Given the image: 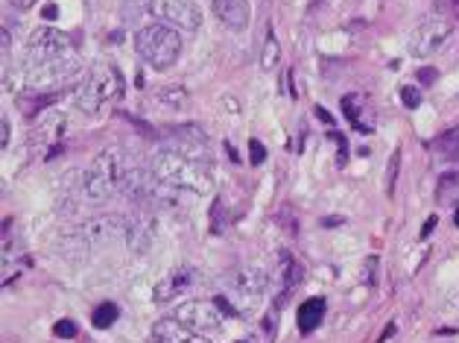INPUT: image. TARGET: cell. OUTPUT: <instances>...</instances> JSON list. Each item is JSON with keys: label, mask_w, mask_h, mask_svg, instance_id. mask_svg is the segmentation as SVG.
<instances>
[{"label": "cell", "mask_w": 459, "mask_h": 343, "mask_svg": "<svg viewBox=\"0 0 459 343\" xmlns=\"http://www.w3.org/2000/svg\"><path fill=\"white\" fill-rule=\"evenodd\" d=\"M150 173L152 180L164 185L173 194H187V197H205L214 188V180L205 168V162H196L190 156H182L170 147L159 150L150 159Z\"/></svg>", "instance_id": "6da1fadb"}, {"label": "cell", "mask_w": 459, "mask_h": 343, "mask_svg": "<svg viewBox=\"0 0 459 343\" xmlns=\"http://www.w3.org/2000/svg\"><path fill=\"white\" fill-rule=\"evenodd\" d=\"M141 168L132 164L129 156H123V150L117 147H108L103 150L100 156L91 162V168L85 171L82 176V191L88 200H111V197L117 194H126V188L132 182V176H135Z\"/></svg>", "instance_id": "7a4b0ae2"}, {"label": "cell", "mask_w": 459, "mask_h": 343, "mask_svg": "<svg viewBox=\"0 0 459 343\" xmlns=\"http://www.w3.org/2000/svg\"><path fill=\"white\" fill-rule=\"evenodd\" d=\"M135 50L152 71H167L182 57V32L161 21L143 24L135 32Z\"/></svg>", "instance_id": "3957f363"}, {"label": "cell", "mask_w": 459, "mask_h": 343, "mask_svg": "<svg viewBox=\"0 0 459 343\" xmlns=\"http://www.w3.org/2000/svg\"><path fill=\"white\" fill-rule=\"evenodd\" d=\"M123 94V76L115 65H97V68L82 76L74 88V103L82 109L85 115H100L103 106L117 101Z\"/></svg>", "instance_id": "277c9868"}, {"label": "cell", "mask_w": 459, "mask_h": 343, "mask_svg": "<svg viewBox=\"0 0 459 343\" xmlns=\"http://www.w3.org/2000/svg\"><path fill=\"white\" fill-rule=\"evenodd\" d=\"M71 48L74 44L68 39V32L39 27V30H32L27 39V65H44L53 59H65V57H71Z\"/></svg>", "instance_id": "5b68a950"}, {"label": "cell", "mask_w": 459, "mask_h": 343, "mask_svg": "<svg viewBox=\"0 0 459 343\" xmlns=\"http://www.w3.org/2000/svg\"><path fill=\"white\" fill-rule=\"evenodd\" d=\"M150 15L182 32H196L203 27V13L194 0H150Z\"/></svg>", "instance_id": "8992f818"}, {"label": "cell", "mask_w": 459, "mask_h": 343, "mask_svg": "<svg viewBox=\"0 0 459 343\" xmlns=\"http://www.w3.org/2000/svg\"><path fill=\"white\" fill-rule=\"evenodd\" d=\"M451 21H445V18H424L421 24L412 30V36H410V53L412 57H433L436 50L442 48V44L451 39Z\"/></svg>", "instance_id": "52a82bcc"}, {"label": "cell", "mask_w": 459, "mask_h": 343, "mask_svg": "<svg viewBox=\"0 0 459 343\" xmlns=\"http://www.w3.org/2000/svg\"><path fill=\"white\" fill-rule=\"evenodd\" d=\"M229 287L234 296H240L246 308H252L264 300L266 287H270V273H264L261 268H238L229 276Z\"/></svg>", "instance_id": "ba28073f"}, {"label": "cell", "mask_w": 459, "mask_h": 343, "mask_svg": "<svg viewBox=\"0 0 459 343\" xmlns=\"http://www.w3.org/2000/svg\"><path fill=\"white\" fill-rule=\"evenodd\" d=\"M222 308L217 305V300L211 303V300H187V303H182L173 312V317L176 320H182L185 326H190V329H217L220 323H222Z\"/></svg>", "instance_id": "9c48e42d"}, {"label": "cell", "mask_w": 459, "mask_h": 343, "mask_svg": "<svg viewBox=\"0 0 459 343\" xmlns=\"http://www.w3.org/2000/svg\"><path fill=\"white\" fill-rule=\"evenodd\" d=\"M170 136H173V147L170 150L182 153V156L196 159V162H208L211 159V141H208V136L196 124L173 127Z\"/></svg>", "instance_id": "30bf717a"}, {"label": "cell", "mask_w": 459, "mask_h": 343, "mask_svg": "<svg viewBox=\"0 0 459 343\" xmlns=\"http://www.w3.org/2000/svg\"><path fill=\"white\" fill-rule=\"evenodd\" d=\"M76 74V59L65 57V59H53L44 65H27V76L32 85H59L62 80H71Z\"/></svg>", "instance_id": "8fae6325"}, {"label": "cell", "mask_w": 459, "mask_h": 343, "mask_svg": "<svg viewBox=\"0 0 459 343\" xmlns=\"http://www.w3.org/2000/svg\"><path fill=\"white\" fill-rule=\"evenodd\" d=\"M194 282H196V270L190 268V264H182V268H176L173 273H167L164 279L155 285L152 300L155 303H170L173 296L190 291V287H194Z\"/></svg>", "instance_id": "7c38bea8"}, {"label": "cell", "mask_w": 459, "mask_h": 343, "mask_svg": "<svg viewBox=\"0 0 459 343\" xmlns=\"http://www.w3.org/2000/svg\"><path fill=\"white\" fill-rule=\"evenodd\" d=\"M152 338L155 343H211L208 338L199 335V329H190L176 317L159 320V323L152 326Z\"/></svg>", "instance_id": "4fadbf2b"}, {"label": "cell", "mask_w": 459, "mask_h": 343, "mask_svg": "<svg viewBox=\"0 0 459 343\" xmlns=\"http://www.w3.org/2000/svg\"><path fill=\"white\" fill-rule=\"evenodd\" d=\"M214 15L234 32H243L249 27L252 13H249V0H211Z\"/></svg>", "instance_id": "5bb4252c"}, {"label": "cell", "mask_w": 459, "mask_h": 343, "mask_svg": "<svg viewBox=\"0 0 459 343\" xmlns=\"http://www.w3.org/2000/svg\"><path fill=\"white\" fill-rule=\"evenodd\" d=\"M123 241H126L135 252L150 250L152 241H155L152 217H126V238H123Z\"/></svg>", "instance_id": "9a60e30c"}, {"label": "cell", "mask_w": 459, "mask_h": 343, "mask_svg": "<svg viewBox=\"0 0 459 343\" xmlns=\"http://www.w3.org/2000/svg\"><path fill=\"white\" fill-rule=\"evenodd\" d=\"M65 115L59 112V109H50L48 115H41L39 120H36V127H32V138H36V144H53L62 138V132H65Z\"/></svg>", "instance_id": "2e32d148"}, {"label": "cell", "mask_w": 459, "mask_h": 343, "mask_svg": "<svg viewBox=\"0 0 459 343\" xmlns=\"http://www.w3.org/2000/svg\"><path fill=\"white\" fill-rule=\"evenodd\" d=\"M155 103L167 112H187L190 109V92L185 85H164L155 92Z\"/></svg>", "instance_id": "e0dca14e"}, {"label": "cell", "mask_w": 459, "mask_h": 343, "mask_svg": "<svg viewBox=\"0 0 459 343\" xmlns=\"http://www.w3.org/2000/svg\"><path fill=\"white\" fill-rule=\"evenodd\" d=\"M322 314H325V300H319V296H316V300H307L305 305H301L299 314H296L301 335H310V331L322 323Z\"/></svg>", "instance_id": "ac0fdd59"}, {"label": "cell", "mask_w": 459, "mask_h": 343, "mask_svg": "<svg viewBox=\"0 0 459 343\" xmlns=\"http://www.w3.org/2000/svg\"><path fill=\"white\" fill-rule=\"evenodd\" d=\"M433 150H436V156L445 162H459V127L442 132V136L436 138Z\"/></svg>", "instance_id": "d6986e66"}, {"label": "cell", "mask_w": 459, "mask_h": 343, "mask_svg": "<svg viewBox=\"0 0 459 343\" xmlns=\"http://www.w3.org/2000/svg\"><path fill=\"white\" fill-rule=\"evenodd\" d=\"M342 112H345V118H349V124L357 129V132H372L375 127L368 124V120L363 118V101L357 94H349L342 101Z\"/></svg>", "instance_id": "ffe728a7"}, {"label": "cell", "mask_w": 459, "mask_h": 343, "mask_svg": "<svg viewBox=\"0 0 459 343\" xmlns=\"http://www.w3.org/2000/svg\"><path fill=\"white\" fill-rule=\"evenodd\" d=\"M278 270H281V291L284 294L293 291V287L301 282V276H305V268H301V264L290 256V252H281V268H278Z\"/></svg>", "instance_id": "44dd1931"}, {"label": "cell", "mask_w": 459, "mask_h": 343, "mask_svg": "<svg viewBox=\"0 0 459 343\" xmlns=\"http://www.w3.org/2000/svg\"><path fill=\"white\" fill-rule=\"evenodd\" d=\"M436 200H439V203H454V200H459V171L442 173L439 185H436Z\"/></svg>", "instance_id": "7402d4cb"}, {"label": "cell", "mask_w": 459, "mask_h": 343, "mask_svg": "<svg viewBox=\"0 0 459 343\" xmlns=\"http://www.w3.org/2000/svg\"><path fill=\"white\" fill-rule=\"evenodd\" d=\"M278 59H281V44H278V39H275V32H273V30H266L264 48H261V68H264V71H275Z\"/></svg>", "instance_id": "603a6c76"}, {"label": "cell", "mask_w": 459, "mask_h": 343, "mask_svg": "<svg viewBox=\"0 0 459 343\" xmlns=\"http://www.w3.org/2000/svg\"><path fill=\"white\" fill-rule=\"evenodd\" d=\"M91 320H94V326H97V329H108V326L117 320V305H115V303H103V305H100L97 312H94Z\"/></svg>", "instance_id": "cb8c5ba5"}, {"label": "cell", "mask_w": 459, "mask_h": 343, "mask_svg": "<svg viewBox=\"0 0 459 343\" xmlns=\"http://www.w3.org/2000/svg\"><path fill=\"white\" fill-rule=\"evenodd\" d=\"M398 168H401V150H395L389 156V168H386V194H395V180H398Z\"/></svg>", "instance_id": "d4e9b609"}, {"label": "cell", "mask_w": 459, "mask_h": 343, "mask_svg": "<svg viewBox=\"0 0 459 343\" xmlns=\"http://www.w3.org/2000/svg\"><path fill=\"white\" fill-rule=\"evenodd\" d=\"M401 101H404L407 109H419L421 106V92L416 85H404V88H401Z\"/></svg>", "instance_id": "484cf974"}, {"label": "cell", "mask_w": 459, "mask_h": 343, "mask_svg": "<svg viewBox=\"0 0 459 343\" xmlns=\"http://www.w3.org/2000/svg\"><path fill=\"white\" fill-rule=\"evenodd\" d=\"M53 335L62 340H71V338H76V323L74 320H59V323L53 326Z\"/></svg>", "instance_id": "4316f807"}, {"label": "cell", "mask_w": 459, "mask_h": 343, "mask_svg": "<svg viewBox=\"0 0 459 343\" xmlns=\"http://www.w3.org/2000/svg\"><path fill=\"white\" fill-rule=\"evenodd\" d=\"M363 285H368V287H375V285H377V256H368V259H366Z\"/></svg>", "instance_id": "83f0119b"}, {"label": "cell", "mask_w": 459, "mask_h": 343, "mask_svg": "<svg viewBox=\"0 0 459 343\" xmlns=\"http://www.w3.org/2000/svg\"><path fill=\"white\" fill-rule=\"evenodd\" d=\"M249 159H252V164H255V168H257V164H264V159H266V150H264V144L261 141H257V138H252L249 141Z\"/></svg>", "instance_id": "f1b7e54d"}, {"label": "cell", "mask_w": 459, "mask_h": 343, "mask_svg": "<svg viewBox=\"0 0 459 343\" xmlns=\"http://www.w3.org/2000/svg\"><path fill=\"white\" fill-rule=\"evenodd\" d=\"M9 136H13V129H9V120L4 118V120H0V147H9Z\"/></svg>", "instance_id": "f546056e"}, {"label": "cell", "mask_w": 459, "mask_h": 343, "mask_svg": "<svg viewBox=\"0 0 459 343\" xmlns=\"http://www.w3.org/2000/svg\"><path fill=\"white\" fill-rule=\"evenodd\" d=\"M436 76H439V71H436V68H421V71H419V80H421L424 85L436 83Z\"/></svg>", "instance_id": "4dcf8cb0"}, {"label": "cell", "mask_w": 459, "mask_h": 343, "mask_svg": "<svg viewBox=\"0 0 459 343\" xmlns=\"http://www.w3.org/2000/svg\"><path fill=\"white\" fill-rule=\"evenodd\" d=\"M36 4H39V0H9V6L18 9V13H27V9H32Z\"/></svg>", "instance_id": "1f68e13d"}, {"label": "cell", "mask_w": 459, "mask_h": 343, "mask_svg": "<svg viewBox=\"0 0 459 343\" xmlns=\"http://www.w3.org/2000/svg\"><path fill=\"white\" fill-rule=\"evenodd\" d=\"M433 229H436V217H428V224H424V229H421V238H428Z\"/></svg>", "instance_id": "d6a6232c"}, {"label": "cell", "mask_w": 459, "mask_h": 343, "mask_svg": "<svg viewBox=\"0 0 459 343\" xmlns=\"http://www.w3.org/2000/svg\"><path fill=\"white\" fill-rule=\"evenodd\" d=\"M56 15H59V6H56V4L44 6V18H56Z\"/></svg>", "instance_id": "836d02e7"}, {"label": "cell", "mask_w": 459, "mask_h": 343, "mask_svg": "<svg viewBox=\"0 0 459 343\" xmlns=\"http://www.w3.org/2000/svg\"><path fill=\"white\" fill-rule=\"evenodd\" d=\"M316 115H319V118H322V120H325V124H328V127L333 124V118H331L328 112H325V109H319V106H316Z\"/></svg>", "instance_id": "e575fe53"}, {"label": "cell", "mask_w": 459, "mask_h": 343, "mask_svg": "<svg viewBox=\"0 0 459 343\" xmlns=\"http://www.w3.org/2000/svg\"><path fill=\"white\" fill-rule=\"evenodd\" d=\"M454 224H456V226H459V208H456V220H454Z\"/></svg>", "instance_id": "d590c367"}, {"label": "cell", "mask_w": 459, "mask_h": 343, "mask_svg": "<svg viewBox=\"0 0 459 343\" xmlns=\"http://www.w3.org/2000/svg\"><path fill=\"white\" fill-rule=\"evenodd\" d=\"M454 6H456V9H459V0H454Z\"/></svg>", "instance_id": "8d00e7d4"}]
</instances>
